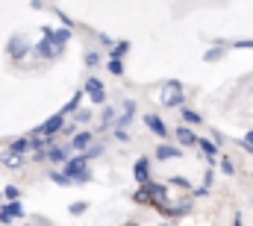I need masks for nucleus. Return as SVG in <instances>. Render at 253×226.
Returning <instances> with one entry per match:
<instances>
[{
	"label": "nucleus",
	"instance_id": "7",
	"mask_svg": "<svg viewBox=\"0 0 253 226\" xmlns=\"http://www.w3.org/2000/svg\"><path fill=\"white\" fill-rule=\"evenodd\" d=\"M6 50H9V59H24L27 56V50H30V44L24 41V36H12Z\"/></svg>",
	"mask_w": 253,
	"mask_h": 226
},
{
	"label": "nucleus",
	"instance_id": "16",
	"mask_svg": "<svg viewBox=\"0 0 253 226\" xmlns=\"http://www.w3.org/2000/svg\"><path fill=\"white\" fill-rule=\"evenodd\" d=\"M197 147H200V150H203L209 159H215V156H218V147H215L212 141H206V138H197Z\"/></svg>",
	"mask_w": 253,
	"mask_h": 226
},
{
	"label": "nucleus",
	"instance_id": "29",
	"mask_svg": "<svg viewBox=\"0 0 253 226\" xmlns=\"http://www.w3.org/2000/svg\"><path fill=\"white\" fill-rule=\"evenodd\" d=\"M242 147H251V150H253V129L245 135V138H242Z\"/></svg>",
	"mask_w": 253,
	"mask_h": 226
},
{
	"label": "nucleus",
	"instance_id": "8",
	"mask_svg": "<svg viewBox=\"0 0 253 226\" xmlns=\"http://www.w3.org/2000/svg\"><path fill=\"white\" fill-rule=\"evenodd\" d=\"M42 33H44V38H50V41H56L59 47H62L65 41L71 38V30L65 27V30H53V27H42Z\"/></svg>",
	"mask_w": 253,
	"mask_h": 226
},
{
	"label": "nucleus",
	"instance_id": "12",
	"mask_svg": "<svg viewBox=\"0 0 253 226\" xmlns=\"http://www.w3.org/2000/svg\"><path fill=\"white\" fill-rule=\"evenodd\" d=\"M177 138H180L183 147H194V144H197V135L191 132L189 126H177Z\"/></svg>",
	"mask_w": 253,
	"mask_h": 226
},
{
	"label": "nucleus",
	"instance_id": "33",
	"mask_svg": "<svg viewBox=\"0 0 253 226\" xmlns=\"http://www.w3.org/2000/svg\"><path fill=\"white\" fill-rule=\"evenodd\" d=\"M115 138H118V141H129V138H126V132H124V129H115Z\"/></svg>",
	"mask_w": 253,
	"mask_h": 226
},
{
	"label": "nucleus",
	"instance_id": "25",
	"mask_svg": "<svg viewBox=\"0 0 253 226\" xmlns=\"http://www.w3.org/2000/svg\"><path fill=\"white\" fill-rule=\"evenodd\" d=\"M109 71H112L115 76H121V74H124V62H121V59H112V62H109Z\"/></svg>",
	"mask_w": 253,
	"mask_h": 226
},
{
	"label": "nucleus",
	"instance_id": "22",
	"mask_svg": "<svg viewBox=\"0 0 253 226\" xmlns=\"http://www.w3.org/2000/svg\"><path fill=\"white\" fill-rule=\"evenodd\" d=\"M6 209H9V215H12V218H21V215H24V206H21L18 200H12V203H9Z\"/></svg>",
	"mask_w": 253,
	"mask_h": 226
},
{
	"label": "nucleus",
	"instance_id": "24",
	"mask_svg": "<svg viewBox=\"0 0 253 226\" xmlns=\"http://www.w3.org/2000/svg\"><path fill=\"white\" fill-rule=\"evenodd\" d=\"M50 179H53L56 185H71V176H68V173H56V170H53V173H50Z\"/></svg>",
	"mask_w": 253,
	"mask_h": 226
},
{
	"label": "nucleus",
	"instance_id": "20",
	"mask_svg": "<svg viewBox=\"0 0 253 226\" xmlns=\"http://www.w3.org/2000/svg\"><path fill=\"white\" fill-rule=\"evenodd\" d=\"M132 200H135V203H150V194H147V185H141V188H138V191L132 194Z\"/></svg>",
	"mask_w": 253,
	"mask_h": 226
},
{
	"label": "nucleus",
	"instance_id": "6",
	"mask_svg": "<svg viewBox=\"0 0 253 226\" xmlns=\"http://www.w3.org/2000/svg\"><path fill=\"white\" fill-rule=\"evenodd\" d=\"M39 56H44V59H56V56H62V47L56 44V41H50V38H42L36 47H33Z\"/></svg>",
	"mask_w": 253,
	"mask_h": 226
},
{
	"label": "nucleus",
	"instance_id": "1",
	"mask_svg": "<svg viewBox=\"0 0 253 226\" xmlns=\"http://www.w3.org/2000/svg\"><path fill=\"white\" fill-rule=\"evenodd\" d=\"M91 156L88 153H83L80 159H71L68 165H65V173L71 176V182H88V168H85V162H88Z\"/></svg>",
	"mask_w": 253,
	"mask_h": 226
},
{
	"label": "nucleus",
	"instance_id": "30",
	"mask_svg": "<svg viewBox=\"0 0 253 226\" xmlns=\"http://www.w3.org/2000/svg\"><path fill=\"white\" fill-rule=\"evenodd\" d=\"M221 56V47H212V50H209V53H206V59H209V62H215V59Z\"/></svg>",
	"mask_w": 253,
	"mask_h": 226
},
{
	"label": "nucleus",
	"instance_id": "17",
	"mask_svg": "<svg viewBox=\"0 0 253 226\" xmlns=\"http://www.w3.org/2000/svg\"><path fill=\"white\" fill-rule=\"evenodd\" d=\"M0 162H3L6 168H18V165H21V156H18V153H12V150H6V153L0 156Z\"/></svg>",
	"mask_w": 253,
	"mask_h": 226
},
{
	"label": "nucleus",
	"instance_id": "14",
	"mask_svg": "<svg viewBox=\"0 0 253 226\" xmlns=\"http://www.w3.org/2000/svg\"><path fill=\"white\" fill-rule=\"evenodd\" d=\"M30 147H33V141H30V138H18V141H12V144H9V150H12V153H18V156H21V153H27Z\"/></svg>",
	"mask_w": 253,
	"mask_h": 226
},
{
	"label": "nucleus",
	"instance_id": "19",
	"mask_svg": "<svg viewBox=\"0 0 253 226\" xmlns=\"http://www.w3.org/2000/svg\"><path fill=\"white\" fill-rule=\"evenodd\" d=\"M126 50H129V41H118V44L112 47V56H109V59H121Z\"/></svg>",
	"mask_w": 253,
	"mask_h": 226
},
{
	"label": "nucleus",
	"instance_id": "11",
	"mask_svg": "<svg viewBox=\"0 0 253 226\" xmlns=\"http://www.w3.org/2000/svg\"><path fill=\"white\" fill-rule=\"evenodd\" d=\"M132 114H135V103H132V100H126V103H124V109H121V117L115 120V129H124L126 123L132 120Z\"/></svg>",
	"mask_w": 253,
	"mask_h": 226
},
{
	"label": "nucleus",
	"instance_id": "4",
	"mask_svg": "<svg viewBox=\"0 0 253 226\" xmlns=\"http://www.w3.org/2000/svg\"><path fill=\"white\" fill-rule=\"evenodd\" d=\"M147 194H150V203L153 206H159V209H171L168 206V191H165V185H159V182H147Z\"/></svg>",
	"mask_w": 253,
	"mask_h": 226
},
{
	"label": "nucleus",
	"instance_id": "13",
	"mask_svg": "<svg viewBox=\"0 0 253 226\" xmlns=\"http://www.w3.org/2000/svg\"><path fill=\"white\" fill-rule=\"evenodd\" d=\"M177 156H183V153H180L177 147H171V144H162V147L156 150V159H162V162H165V159H177Z\"/></svg>",
	"mask_w": 253,
	"mask_h": 226
},
{
	"label": "nucleus",
	"instance_id": "27",
	"mask_svg": "<svg viewBox=\"0 0 253 226\" xmlns=\"http://www.w3.org/2000/svg\"><path fill=\"white\" fill-rule=\"evenodd\" d=\"M85 65H88V68L100 65V53H94V50H91V53H85Z\"/></svg>",
	"mask_w": 253,
	"mask_h": 226
},
{
	"label": "nucleus",
	"instance_id": "23",
	"mask_svg": "<svg viewBox=\"0 0 253 226\" xmlns=\"http://www.w3.org/2000/svg\"><path fill=\"white\" fill-rule=\"evenodd\" d=\"M183 117H186V123H200V120H203L194 109H183Z\"/></svg>",
	"mask_w": 253,
	"mask_h": 226
},
{
	"label": "nucleus",
	"instance_id": "5",
	"mask_svg": "<svg viewBox=\"0 0 253 226\" xmlns=\"http://www.w3.org/2000/svg\"><path fill=\"white\" fill-rule=\"evenodd\" d=\"M85 94L91 97V103H94V106H103V103H106V88H103V82H100V79H94V76L85 82Z\"/></svg>",
	"mask_w": 253,
	"mask_h": 226
},
{
	"label": "nucleus",
	"instance_id": "18",
	"mask_svg": "<svg viewBox=\"0 0 253 226\" xmlns=\"http://www.w3.org/2000/svg\"><path fill=\"white\" fill-rule=\"evenodd\" d=\"M91 144V132H80V135H74V147L77 150H85Z\"/></svg>",
	"mask_w": 253,
	"mask_h": 226
},
{
	"label": "nucleus",
	"instance_id": "10",
	"mask_svg": "<svg viewBox=\"0 0 253 226\" xmlns=\"http://www.w3.org/2000/svg\"><path fill=\"white\" fill-rule=\"evenodd\" d=\"M132 173H135V179H138L141 185H147V182H150V159H138L135 168H132Z\"/></svg>",
	"mask_w": 253,
	"mask_h": 226
},
{
	"label": "nucleus",
	"instance_id": "2",
	"mask_svg": "<svg viewBox=\"0 0 253 226\" xmlns=\"http://www.w3.org/2000/svg\"><path fill=\"white\" fill-rule=\"evenodd\" d=\"M162 106H168V109L183 106V85H180L177 79L165 82V88H162Z\"/></svg>",
	"mask_w": 253,
	"mask_h": 226
},
{
	"label": "nucleus",
	"instance_id": "26",
	"mask_svg": "<svg viewBox=\"0 0 253 226\" xmlns=\"http://www.w3.org/2000/svg\"><path fill=\"white\" fill-rule=\"evenodd\" d=\"M3 197H6V200H18V197H21V191H18L15 185H6V191H3Z\"/></svg>",
	"mask_w": 253,
	"mask_h": 226
},
{
	"label": "nucleus",
	"instance_id": "32",
	"mask_svg": "<svg viewBox=\"0 0 253 226\" xmlns=\"http://www.w3.org/2000/svg\"><path fill=\"white\" fill-rule=\"evenodd\" d=\"M221 168H224V173H233V162L230 159H221Z\"/></svg>",
	"mask_w": 253,
	"mask_h": 226
},
{
	"label": "nucleus",
	"instance_id": "21",
	"mask_svg": "<svg viewBox=\"0 0 253 226\" xmlns=\"http://www.w3.org/2000/svg\"><path fill=\"white\" fill-rule=\"evenodd\" d=\"M80 100H83V94H74V97H71V103H68V106L62 109V114H68V112H77V109H80Z\"/></svg>",
	"mask_w": 253,
	"mask_h": 226
},
{
	"label": "nucleus",
	"instance_id": "15",
	"mask_svg": "<svg viewBox=\"0 0 253 226\" xmlns=\"http://www.w3.org/2000/svg\"><path fill=\"white\" fill-rule=\"evenodd\" d=\"M47 159H50V162H56V165H68V162H65L68 156H65L62 147H50V150H47Z\"/></svg>",
	"mask_w": 253,
	"mask_h": 226
},
{
	"label": "nucleus",
	"instance_id": "3",
	"mask_svg": "<svg viewBox=\"0 0 253 226\" xmlns=\"http://www.w3.org/2000/svg\"><path fill=\"white\" fill-rule=\"evenodd\" d=\"M62 126H65V114L59 112V114H53V117H47L42 126H36V129H33V135H36V138H50V135H56Z\"/></svg>",
	"mask_w": 253,
	"mask_h": 226
},
{
	"label": "nucleus",
	"instance_id": "34",
	"mask_svg": "<svg viewBox=\"0 0 253 226\" xmlns=\"http://www.w3.org/2000/svg\"><path fill=\"white\" fill-rule=\"evenodd\" d=\"M236 226H242V221H239V218H236Z\"/></svg>",
	"mask_w": 253,
	"mask_h": 226
},
{
	"label": "nucleus",
	"instance_id": "9",
	"mask_svg": "<svg viewBox=\"0 0 253 226\" xmlns=\"http://www.w3.org/2000/svg\"><path fill=\"white\" fill-rule=\"evenodd\" d=\"M144 123H147V129H150V132H156V135H162V138L171 132V129L162 123V117H159V114H144Z\"/></svg>",
	"mask_w": 253,
	"mask_h": 226
},
{
	"label": "nucleus",
	"instance_id": "31",
	"mask_svg": "<svg viewBox=\"0 0 253 226\" xmlns=\"http://www.w3.org/2000/svg\"><path fill=\"white\" fill-rule=\"evenodd\" d=\"M112 106H106V109H103V126H106V123H109V120H112Z\"/></svg>",
	"mask_w": 253,
	"mask_h": 226
},
{
	"label": "nucleus",
	"instance_id": "28",
	"mask_svg": "<svg viewBox=\"0 0 253 226\" xmlns=\"http://www.w3.org/2000/svg\"><path fill=\"white\" fill-rule=\"evenodd\" d=\"M85 209H88L85 203H71V209H68V212H71V215H83Z\"/></svg>",
	"mask_w": 253,
	"mask_h": 226
}]
</instances>
